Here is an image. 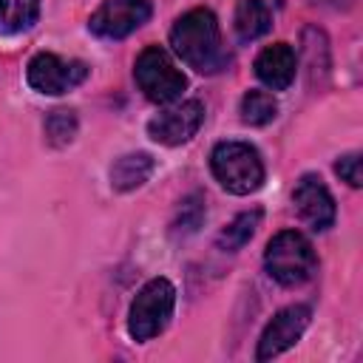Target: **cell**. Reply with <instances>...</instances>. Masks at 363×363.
Segmentation results:
<instances>
[{
    "label": "cell",
    "mask_w": 363,
    "mask_h": 363,
    "mask_svg": "<svg viewBox=\"0 0 363 363\" xmlns=\"http://www.w3.org/2000/svg\"><path fill=\"white\" fill-rule=\"evenodd\" d=\"M261 218H264V213H261V207H255V210H247V213H238L218 235H216V244L221 247V250H227V252H235V250H241L252 235H255V230H258V224H261Z\"/></svg>",
    "instance_id": "cell-14"
},
{
    "label": "cell",
    "mask_w": 363,
    "mask_h": 363,
    "mask_svg": "<svg viewBox=\"0 0 363 363\" xmlns=\"http://www.w3.org/2000/svg\"><path fill=\"white\" fill-rule=\"evenodd\" d=\"M264 267L281 286H301L318 272V255L303 233L281 230L264 250Z\"/></svg>",
    "instance_id": "cell-3"
},
{
    "label": "cell",
    "mask_w": 363,
    "mask_h": 363,
    "mask_svg": "<svg viewBox=\"0 0 363 363\" xmlns=\"http://www.w3.org/2000/svg\"><path fill=\"white\" fill-rule=\"evenodd\" d=\"M150 0H105L88 20V28L102 40H122L150 20Z\"/></svg>",
    "instance_id": "cell-7"
},
{
    "label": "cell",
    "mask_w": 363,
    "mask_h": 363,
    "mask_svg": "<svg viewBox=\"0 0 363 363\" xmlns=\"http://www.w3.org/2000/svg\"><path fill=\"white\" fill-rule=\"evenodd\" d=\"M40 17V0H0V34H20Z\"/></svg>",
    "instance_id": "cell-15"
},
{
    "label": "cell",
    "mask_w": 363,
    "mask_h": 363,
    "mask_svg": "<svg viewBox=\"0 0 363 363\" xmlns=\"http://www.w3.org/2000/svg\"><path fill=\"white\" fill-rule=\"evenodd\" d=\"M201 122H204V105L199 99H187L176 108H167V111L156 113L147 122V136L159 145L176 147V145L190 142L199 133Z\"/></svg>",
    "instance_id": "cell-8"
},
{
    "label": "cell",
    "mask_w": 363,
    "mask_h": 363,
    "mask_svg": "<svg viewBox=\"0 0 363 363\" xmlns=\"http://www.w3.org/2000/svg\"><path fill=\"white\" fill-rule=\"evenodd\" d=\"M335 173L349 184V187H360L363 176H360V153H346L335 162Z\"/></svg>",
    "instance_id": "cell-19"
},
{
    "label": "cell",
    "mask_w": 363,
    "mask_h": 363,
    "mask_svg": "<svg viewBox=\"0 0 363 363\" xmlns=\"http://www.w3.org/2000/svg\"><path fill=\"white\" fill-rule=\"evenodd\" d=\"M170 45L199 74H216L227 62L218 20L210 9L184 11L170 28Z\"/></svg>",
    "instance_id": "cell-1"
},
{
    "label": "cell",
    "mask_w": 363,
    "mask_h": 363,
    "mask_svg": "<svg viewBox=\"0 0 363 363\" xmlns=\"http://www.w3.org/2000/svg\"><path fill=\"white\" fill-rule=\"evenodd\" d=\"M133 79L139 85V91L156 102V105H170L176 102L184 88H187V77L176 68V62L170 60V54L159 45H147L136 62H133Z\"/></svg>",
    "instance_id": "cell-5"
},
{
    "label": "cell",
    "mask_w": 363,
    "mask_h": 363,
    "mask_svg": "<svg viewBox=\"0 0 363 363\" xmlns=\"http://www.w3.org/2000/svg\"><path fill=\"white\" fill-rule=\"evenodd\" d=\"M173 306H176V286L167 278H150L130 303V312H128L130 337L145 343L162 335L173 318Z\"/></svg>",
    "instance_id": "cell-4"
},
{
    "label": "cell",
    "mask_w": 363,
    "mask_h": 363,
    "mask_svg": "<svg viewBox=\"0 0 363 363\" xmlns=\"http://www.w3.org/2000/svg\"><path fill=\"white\" fill-rule=\"evenodd\" d=\"M312 320V309L303 306V303H295V306H286L281 309L261 332V340H258V349H255V360H269V357H278L281 352H286L289 346H295L301 340V335L306 332Z\"/></svg>",
    "instance_id": "cell-9"
},
{
    "label": "cell",
    "mask_w": 363,
    "mask_h": 363,
    "mask_svg": "<svg viewBox=\"0 0 363 363\" xmlns=\"http://www.w3.org/2000/svg\"><path fill=\"white\" fill-rule=\"evenodd\" d=\"M238 113H241V122L244 125H252V128H261V125H269L278 113V102L269 91H247L241 96V105H238Z\"/></svg>",
    "instance_id": "cell-16"
},
{
    "label": "cell",
    "mask_w": 363,
    "mask_h": 363,
    "mask_svg": "<svg viewBox=\"0 0 363 363\" xmlns=\"http://www.w3.org/2000/svg\"><path fill=\"white\" fill-rule=\"evenodd\" d=\"M295 71H298V57L286 43H272L255 57V77L272 91H286L295 79Z\"/></svg>",
    "instance_id": "cell-11"
},
{
    "label": "cell",
    "mask_w": 363,
    "mask_h": 363,
    "mask_svg": "<svg viewBox=\"0 0 363 363\" xmlns=\"http://www.w3.org/2000/svg\"><path fill=\"white\" fill-rule=\"evenodd\" d=\"M204 196L201 193H193V196H187L184 201H182V207H179V213H176V218H173V235H190V233H196L199 227H201V221H204Z\"/></svg>",
    "instance_id": "cell-18"
},
{
    "label": "cell",
    "mask_w": 363,
    "mask_h": 363,
    "mask_svg": "<svg viewBox=\"0 0 363 363\" xmlns=\"http://www.w3.org/2000/svg\"><path fill=\"white\" fill-rule=\"evenodd\" d=\"M88 77V65L82 60H62L51 51H40L31 57L28 68H26V79L37 94H65L71 88H77L79 82H85Z\"/></svg>",
    "instance_id": "cell-6"
},
{
    "label": "cell",
    "mask_w": 363,
    "mask_h": 363,
    "mask_svg": "<svg viewBox=\"0 0 363 363\" xmlns=\"http://www.w3.org/2000/svg\"><path fill=\"white\" fill-rule=\"evenodd\" d=\"M77 113L71 111V108H54L48 116H45V139H48V145H54V147H65V145H71L74 142V136H77Z\"/></svg>",
    "instance_id": "cell-17"
},
{
    "label": "cell",
    "mask_w": 363,
    "mask_h": 363,
    "mask_svg": "<svg viewBox=\"0 0 363 363\" xmlns=\"http://www.w3.org/2000/svg\"><path fill=\"white\" fill-rule=\"evenodd\" d=\"M292 204L301 216L303 224H309L312 230H329L335 224V199L329 193V187L323 184L320 176L306 173L298 179L295 190H292Z\"/></svg>",
    "instance_id": "cell-10"
},
{
    "label": "cell",
    "mask_w": 363,
    "mask_h": 363,
    "mask_svg": "<svg viewBox=\"0 0 363 363\" xmlns=\"http://www.w3.org/2000/svg\"><path fill=\"white\" fill-rule=\"evenodd\" d=\"M210 170L216 182L235 196H250L264 184V162L261 153L250 142H218L210 153Z\"/></svg>",
    "instance_id": "cell-2"
},
{
    "label": "cell",
    "mask_w": 363,
    "mask_h": 363,
    "mask_svg": "<svg viewBox=\"0 0 363 363\" xmlns=\"http://www.w3.org/2000/svg\"><path fill=\"white\" fill-rule=\"evenodd\" d=\"M269 26H272V11L267 0H238L235 14H233V28L238 40L244 43L258 40L269 31Z\"/></svg>",
    "instance_id": "cell-13"
},
{
    "label": "cell",
    "mask_w": 363,
    "mask_h": 363,
    "mask_svg": "<svg viewBox=\"0 0 363 363\" xmlns=\"http://www.w3.org/2000/svg\"><path fill=\"white\" fill-rule=\"evenodd\" d=\"M153 167H156V162H153L150 153H142V150L125 153L111 164V187L119 190V193L136 190L150 179Z\"/></svg>",
    "instance_id": "cell-12"
}]
</instances>
